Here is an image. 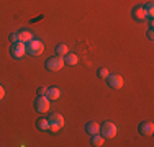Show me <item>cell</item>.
<instances>
[{
	"instance_id": "obj_14",
	"label": "cell",
	"mask_w": 154,
	"mask_h": 147,
	"mask_svg": "<svg viewBox=\"0 0 154 147\" xmlns=\"http://www.w3.org/2000/svg\"><path fill=\"white\" fill-rule=\"evenodd\" d=\"M36 126H38L39 131H48L49 129V119H46V118H39V119L36 121Z\"/></svg>"
},
{
	"instance_id": "obj_20",
	"label": "cell",
	"mask_w": 154,
	"mask_h": 147,
	"mask_svg": "<svg viewBox=\"0 0 154 147\" xmlns=\"http://www.w3.org/2000/svg\"><path fill=\"white\" fill-rule=\"evenodd\" d=\"M10 41H12V43H17V41H18V34H17V33L10 34Z\"/></svg>"
},
{
	"instance_id": "obj_7",
	"label": "cell",
	"mask_w": 154,
	"mask_h": 147,
	"mask_svg": "<svg viewBox=\"0 0 154 147\" xmlns=\"http://www.w3.org/2000/svg\"><path fill=\"white\" fill-rule=\"evenodd\" d=\"M139 134L143 136H151L154 132V124L151 123V121H146V123H141L139 124Z\"/></svg>"
},
{
	"instance_id": "obj_19",
	"label": "cell",
	"mask_w": 154,
	"mask_h": 147,
	"mask_svg": "<svg viewBox=\"0 0 154 147\" xmlns=\"http://www.w3.org/2000/svg\"><path fill=\"white\" fill-rule=\"evenodd\" d=\"M43 95H46V88L45 87H39L38 88V97H43Z\"/></svg>"
},
{
	"instance_id": "obj_21",
	"label": "cell",
	"mask_w": 154,
	"mask_h": 147,
	"mask_svg": "<svg viewBox=\"0 0 154 147\" xmlns=\"http://www.w3.org/2000/svg\"><path fill=\"white\" fill-rule=\"evenodd\" d=\"M148 38H149V39H154V31H152V28H149V31H148Z\"/></svg>"
},
{
	"instance_id": "obj_13",
	"label": "cell",
	"mask_w": 154,
	"mask_h": 147,
	"mask_svg": "<svg viewBox=\"0 0 154 147\" xmlns=\"http://www.w3.org/2000/svg\"><path fill=\"white\" fill-rule=\"evenodd\" d=\"M17 34H18V41H20V43H28L30 39H33L31 33H30V31H26V29H23V31L17 33Z\"/></svg>"
},
{
	"instance_id": "obj_3",
	"label": "cell",
	"mask_w": 154,
	"mask_h": 147,
	"mask_svg": "<svg viewBox=\"0 0 154 147\" xmlns=\"http://www.w3.org/2000/svg\"><path fill=\"white\" fill-rule=\"evenodd\" d=\"M45 65H46V69H48V70H53V72L61 70V69L64 67V59H62L61 56L49 57V59H48V61L45 62Z\"/></svg>"
},
{
	"instance_id": "obj_5",
	"label": "cell",
	"mask_w": 154,
	"mask_h": 147,
	"mask_svg": "<svg viewBox=\"0 0 154 147\" xmlns=\"http://www.w3.org/2000/svg\"><path fill=\"white\" fill-rule=\"evenodd\" d=\"M26 54V47H25V43H20V41H17V43H13V46H12V56L15 57V59H21Z\"/></svg>"
},
{
	"instance_id": "obj_15",
	"label": "cell",
	"mask_w": 154,
	"mask_h": 147,
	"mask_svg": "<svg viewBox=\"0 0 154 147\" xmlns=\"http://www.w3.org/2000/svg\"><path fill=\"white\" fill-rule=\"evenodd\" d=\"M67 52H69V47L66 46V44H57V46H56V56L64 57Z\"/></svg>"
},
{
	"instance_id": "obj_8",
	"label": "cell",
	"mask_w": 154,
	"mask_h": 147,
	"mask_svg": "<svg viewBox=\"0 0 154 147\" xmlns=\"http://www.w3.org/2000/svg\"><path fill=\"white\" fill-rule=\"evenodd\" d=\"M131 15H133V18H134L136 21H144L146 18H148L144 7H141V5H139V7H134V8H133V13H131Z\"/></svg>"
},
{
	"instance_id": "obj_2",
	"label": "cell",
	"mask_w": 154,
	"mask_h": 147,
	"mask_svg": "<svg viewBox=\"0 0 154 147\" xmlns=\"http://www.w3.org/2000/svg\"><path fill=\"white\" fill-rule=\"evenodd\" d=\"M100 136L103 139H112V137H115L116 136V132H118V128L115 126L113 123H110V121H105L103 124L100 126Z\"/></svg>"
},
{
	"instance_id": "obj_10",
	"label": "cell",
	"mask_w": 154,
	"mask_h": 147,
	"mask_svg": "<svg viewBox=\"0 0 154 147\" xmlns=\"http://www.w3.org/2000/svg\"><path fill=\"white\" fill-rule=\"evenodd\" d=\"M85 131L89 132L90 136L98 134V131H100V124H98V123H95V121H89V123L85 124Z\"/></svg>"
},
{
	"instance_id": "obj_1",
	"label": "cell",
	"mask_w": 154,
	"mask_h": 147,
	"mask_svg": "<svg viewBox=\"0 0 154 147\" xmlns=\"http://www.w3.org/2000/svg\"><path fill=\"white\" fill-rule=\"evenodd\" d=\"M25 47H26V54L30 56H41L45 51V44L39 39H30L28 43H25Z\"/></svg>"
},
{
	"instance_id": "obj_22",
	"label": "cell",
	"mask_w": 154,
	"mask_h": 147,
	"mask_svg": "<svg viewBox=\"0 0 154 147\" xmlns=\"http://www.w3.org/2000/svg\"><path fill=\"white\" fill-rule=\"evenodd\" d=\"M3 97H5V88H3L2 85H0V100H2Z\"/></svg>"
},
{
	"instance_id": "obj_11",
	"label": "cell",
	"mask_w": 154,
	"mask_h": 147,
	"mask_svg": "<svg viewBox=\"0 0 154 147\" xmlns=\"http://www.w3.org/2000/svg\"><path fill=\"white\" fill-rule=\"evenodd\" d=\"M46 97L49 98V100H57V98L61 97V90L57 87H51L46 90Z\"/></svg>"
},
{
	"instance_id": "obj_17",
	"label": "cell",
	"mask_w": 154,
	"mask_h": 147,
	"mask_svg": "<svg viewBox=\"0 0 154 147\" xmlns=\"http://www.w3.org/2000/svg\"><path fill=\"white\" fill-rule=\"evenodd\" d=\"M144 10H146V15H148V16L152 20V15H154V3H152V2H148V3L144 5Z\"/></svg>"
},
{
	"instance_id": "obj_12",
	"label": "cell",
	"mask_w": 154,
	"mask_h": 147,
	"mask_svg": "<svg viewBox=\"0 0 154 147\" xmlns=\"http://www.w3.org/2000/svg\"><path fill=\"white\" fill-rule=\"evenodd\" d=\"M77 62H79V57H77L75 54L67 52V54L64 56V64H67V65H75Z\"/></svg>"
},
{
	"instance_id": "obj_16",
	"label": "cell",
	"mask_w": 154,
	"mask_h": 147,
	"mask_svg": "<svg viewBox=\"0 0 154 147\" xmlns=\"http://www.w3.org/2000/svg\"><path fill=\"white\" fill-rule=\"evenodd\" d=\"M90 144L95 146V147L103 146V137H102V136H98V134H94V136H92V141H90Z\"/></svg>"
},
{
	"instance_id": "obj_4",
	"label": "cell",
	"mask_w": 154,
	"mask_h": 147,
	"mask_svg": "<svg viewBox=\"0 0 154 147\" xmlns=\"http://www.w3.org/2000/svg\"><path fill=\"white\" fill-rule=\"evenodd\" d=\"M49 98L46 97V95H43V97H38L35 101V108L38 113H46L48 110H49Z\"/></svg>"
},
{
	"instance_id": "obj_9",
	"label": "cell",
	"mask_w": 154,
	"mask_h": 147,
	"mask_svg": "<svg viewBox=\"0 0 154 147\" xmlns=\"http://www.w3.org/2000/svg\"><path fill=\"white\" fill-rule=\"evenodd\" d=\"M49 124L61 129V128L64 126V118H62V115H59V113H53V115L49 116Z\"/></svg>"
},
{
	"instance_id": "obj_18",
	"label": "cell",
	"mask_w": 154,
	"mask_h": 147,
	"mask_svg": "<svg viewBox=\"0 0 154 147\" xmlns=\"http://www.w3.org/2000/svg\"><path fill=\"white\" fill-rule=\"evenodd\" d=\"M108 74H110V72H108L105 67H102V69H98V70H97V75L100 77V79H107V77H108Z\"/></svg>"
},
{
	"instance_id": "obj_6",
	"label": "cell",
	"mask_w": 154,
	"mask_h": 147,
	"mask_svg": "<svg viewBox=\"0 0 154 147\" xmlns=\"http://www.w3.org/2000/svg\"><path fill=\"white\" fill-rule=\"evenodd\" d=\"M107 83H108L110 88H115V90H118V88L123 87V77H122V75H112V74H108Z\"/></svg>"
}]
</instances>
